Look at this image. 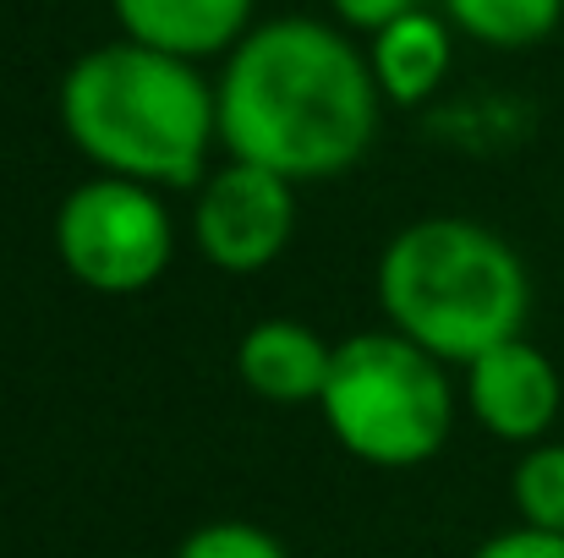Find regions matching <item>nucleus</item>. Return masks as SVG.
Segmentation results:
<instances>
[{"instance_id": "1", "label": "nucleus", "mask_w": 564, "mask_h": 558, "mask_svg": "<svg viewBox=\"0 0 564 558\" xmlns=\"http://www.w3.org/2000/svg\"><path fill=\"white\" fill-rule=\"evenodd\" d=\"M378 99L368 55L318 17L252 28L214 83L225 154L291 186L362 165L378 132Z\"/></svg>"}, {"instance_id": "2", "label": "nucleus", "mask_w": 564, "mask_h": 558, "mask_svg": "<svg viewBox=\"0 0 564 558\" xmlns=\"http://www.w3.org/2000/svg\"><path fill=\"white\" fill-rule=\"evenodd\" d=\"M61 127L99 176L165 186H197L208 149L219 143L214 88L197 61L116 39L77 55L61 77Z\"/></svg>"}, {"instance_id": "3", "label": "nucleus", "mask_w": 564, "mask_h": 558, "mask_svg": "<svg viewBox=\"0 0 564 558\" xmlns=\"http://www.w3.org/2000/svg\"><path fill=\"white\" fill-rule=\"evenodd\" d=\"M378 307L394 335L466 368L482 351L521 340L532 280L521 252L471 219H416L378 258Z\"/></svg>"}, {"instance_id": "4", "label": "nucleus", "mask_w": 564, "mask_h": 558, "mask_svg": "<svg viewBox=\"0 0 564 558\" xmlns=\"http://www.w3.org/2000/svg\"><path fill=\"white\" fill-rule=\"evenodd\" d=\"M318 411L335 444L378 471L427 466L455 427V394L444 362L394 329H368L335 346Z\"/></svg>"}, {"instance_id": "5", "label": "nucleus", "mask_w": 564, "mask_h": 558, "mask_svg": "<svg viewBox=\"0 0 564 558\" xmlns=\"http://www.w3.org/2000/svg\"><path fill=\"white\" fill-rule=\"evenodd\" d=\"M55 252L77 285L99 296H138L171 269L176 219L154 186L94 176L55 208Z\"/></svg>"}, {"instance_id": "6", "label": "nucleus", "mask_w": 564, "mask_h": 558, "mask_svg": "<svg viewBox=\"0 0 564 558\" xmlns=\"http://www.w3.org/2000/svg\"><path fill=\"white\" fill-rule=\"evenodd\" d=\"M291 230H296V186L274 171L230 160L197 186L192 241L225 274L269 269L291 247Z\"/></svg>"}, {"instance_id": "7", "label": "nucleus", "mask_w": 564, "mask_h": 558, "mask_svg": "<svg viewBox=\"0 0 564 558\" xmlns=\"http://www.w3.org/2000/svg\"><path fill=\"white\" fill-rule=\"evenodd\" d=\"M466 405H471L477 427H488L505 444H527L532 449L560 422L564 405L560 368L527 335L505 340V346L482 351L477 362H466Z\"/></svg>"}, {"instance_id": "8", "label": "nucleus", "mask_w": 564, "mask_h": 558, "mask_svg": "<svg viewBox=\"0 0 564 558\" xmlns=\"http://www.w3.org/2000/svg\"><path fill=\"white\" fill-rule=\"evenodd\" d=\"M329 368H335V346L296 318H263L236 346L241 383L269 405H318Z\"/></svg>"}, {"instance_id": "9", "label": "nucleus", "mask_w": 564, "mask_h": 558, "mask_svg": "<svg viewBox=\"0 0 564 558\" xmlns=\"http://www.w3.org/2000/svg\"><path fill=\"white\" fill-rule=\"evenodd\" d=\"M121 39L203 61L230 55L252 33V0H110Z\"/></svg>"}, {"instance_id": "10", "label": "nucleus", "mask_w": 564, "mask_h": 558, "mask_svg": "<svg viewBox=\"0 0 564 558\" xmlns=\"http://www.w3.org/2000/svg\"><path fill=\"white\" fill-rule=\"evenodd\" d=\"M368 66L383 99L394 105H422L438 94V83L449 77V22L433 11H405L400 22H389L368 44Z\"/></svg>"}, {"instance_id": "11", "label": "nucleus", "mask_w": 564, "mask_h": 558, "mask_svg": "<svg viewBox=\"0 0 564 558\" xmlns=\"http://www.w3.org/2000/svg\"><path fill=\"white\" fill-rule=\"evenodd\" d=\"M449 22L494 50H527L543 44L564 17V0H444Z\"/></svg>"}, {"instance_id": "12", "label": "nucleus", "mask_w": 564, "mask_h": 558, "mask_svg": "<svg viewBox=\"0 0 564 558\" xmlns=\"http://www.w3.org/2000/svg\"><path fill=\"white\" fill-rule=\"evenodd\" d=\"M510 499H516V515L521 526H538V532H554L564 537V444H532L510 477Z\"/></svg>"}, {"instance_id": "13", "label": "nucleus", "mask_w": 564, "mask_h": 558, "mask_svg": "<svg viewBox=\"0 0 564 558\" xmlns=\"http://www.w3.org/2000/svg\"><path fill=\"white\" fill-rule=\"evenodd\" d=\"M176 558H291V554H285L280 537H269L252 521H208L176 548Z\"/></svg>"}, {"instance_id": "14", "label": "nucleus", "mask_w": 564, "mask_h": 558, "mask_svg": "<svg viewBox=\"0 0 564 558\" xmlns=\"http://www.w3.org/2000/svg\"><path fill=\"white\" fill-rule=\"evenodd\" d=\"M471 558H564V537L538 532V526H516V532H499L482 548H471Z\"/></svg>"}, {"instance_id": "15", "label": "nucleus", "mask_w": 564, "mask_h": 558, "mask_svg": "<svg viewBox=\"0 0 564 558\" xmlns=\"http://www.w3.org/2000/svg\"><path fill=\"white\" fill-rule=\"evenodd\" d=\"M329 6H335V17H340L351 33H368V39H373L389 22H400L405 11H416L422 0H329Z\"/></svg>"}]
</instances>
